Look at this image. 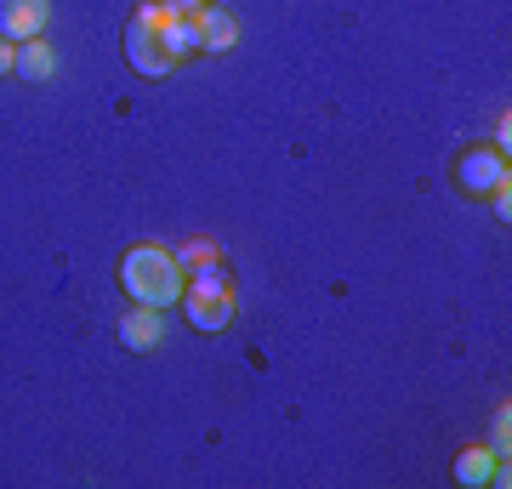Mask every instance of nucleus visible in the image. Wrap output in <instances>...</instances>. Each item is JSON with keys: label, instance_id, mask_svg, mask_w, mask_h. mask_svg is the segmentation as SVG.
<instances>
[{"label": "nucleus", "instance_id": "obj_1", "mask_svg": "<svg viewBox=\"0 0 512 489\" xmlns=\"http://www.w3.org/2000/svg\"><path fill=\"white\" fill-rule=\"evenodd\" d=\"M183 262L171 251H160V245H131L126 256H120V290H126L137 308H177L183 302Z\"/></svg>", "mask_w": 512, "mask_h": 489}, {"label": "nucleus", "instance_id": "obj_2", "mask_svg": "<svg viewBox=\"0 0 512 489\" xmlns=\"http://www.w3.org/2000/svg\"><path fill=\"white\" fill-rule=\"evenodd\" d=\"M183 313L194 330H228L234 325V279H228V268L222 262H205V268H194L183 279Z\"/></svg>", "mask_w": 512, "mask_h": 489}, {"label": "nucleus", "instance_id": "obj_3", "mask_svg": "<svg viewBox=\"0 0 512 489\" xmlns=\"http://www.w3.org/2000/svg\"><path fill=\"white\" fill-rule=\"evenodd\" d=\"M160 12H165L160 0H143V6L131 12V23H126V63L137 74H148V80L177 69V63H171V52L160 46Z\"/></svg>", "mask_w": 512, "mask_h": 489}, {"label": "nucleus", "instance_id": "obj_4", "mask_svg": "<svg viewBox=\"0 0 512 489\" xmlns=\"http://www.w3.org/2000/svg\"><path fill=\"white\" fill-rule=\"evenodd\" d=\"M512 171H507V154L501 148H467L456 160V188L461 194H478V200H490L495 188H507Z\"/></svg>", "mask_w": 512, "mask_h": 489}, {"label": "nucleus", "instance_id": "obj_5", "mask_svg": "<svg viewBox=\"0 0 512 489\" xmlns=\"http://www.w3.org/2000/svg\"><path fill=\"white\" fill-rule=\"evenodd\" d=\"M52 23V0H0V35L23 46V40H40Z\"/></svg>", "mask_w": 512, "mask_h": 489}, {"label": "nucleus", "instance_id": "obj_6", "mask_svg": "<svg viewBox=\"0 0 512 489\" xmlns=\"http://www.w3.org/2000/svg\"><path fill=\"white\" fill-rule=\"evenodd\" d=\"M194 18H200V57H222V52H234V46H239L234 12H222V6H200Z\"/></svg>", "mask_w": 512, "mask_h": 489}, {"label": "nucleus", "instance_id": "obj_7", "mask_svg": "<svg viewBox=\"0 0 512 489\" xmlns=\"http://www.w3.org/2000/svg\"><path fill=\"white\" fill-rule=\"evenodd\" d=\"M160 46L171 52V63L200 57V18L194 12H160Z\"/></svg>", "mask_w": 512, "mask_h": 489}, {"label": "nucleus", "instance_id": "obj_8", "mask_svg": "<svg viewBox=\"0 0 512 489\" xmlns=\"http://www.w3.org/2000/svg\"><path fill=\"white\" fill-rule=\"evenodd\" d=\"M160 330H165L160 308H137V302H131V313L120 319V347H131V353H148V347L160 342Z\"/></svg>", "mask_w": 512, "mask_h": 489}, {"label": "nucleus", "instance_id": "obj_9", "mask_svg": "<svg viewBox=\"0 0 512 489\" xmlns=\"http://www.w3.org/2000/svg\"><path fill=\"white\" fill-rule=\"evenodd\" d=\"M12 74H18V80H29V86H46V80H52V74H57V52L46 46V35H40V40H23Z\"/></svg>", "mask_w": 512, "mask_h": 489}, {"label": "nucleus", "instance_id": "obj_10", "mask_svg": "<svg viewBox=\"0 0 512 489\" xmlns=\"http://www.w3.org/2000/svg\"><path fill=\"white\" fill-rule=\"evenodd\" d=\"M490 478H495V450H484V444H478V450H461L456 455V484L484 489Z\"/></svg>", "mask_w": 512, "mask_h": 489}, {"label": "nucleus", "instance_id": "obj_11", "mask_svg": "<svg viewBox=\"0 0 512 489\" xmlns=\"http://www.w3.org/2000/svg\"><path fill=\"white\" fill-rule=\"evenodd\" d=\"M183 273H194V268H205V262H217V245H183Z\"/></svg>", "mask_w": 512, "mask_h": 489}, {"label": "nucleus", "instance_id": "obj_12", "mask_svg": "<svg viewBox=\"0 0 512 489\" xmlns=\"http://www.w3.org/2000/svg\"><path fill=\"white\" fill-rule=\"evenodd\" d=\"M12 63H18V46L0 35V74H12Z\"/></svg>", "mask_w": 512, "mask_h": 489}, {"label": "nucleus", "instance_id": "obj_13", "mask_svg": "<svg viewBox=\"0 0 512 489\" xmlns=\"http://www.w3.org/2000/svg\"><path fill=\"white\" fill-rule=\"evenodd\" d=\"M160 6H165V12H200L205 0H160Z\"/></svg>", "mask_w": 512, "mask_h": 489}]
</instances>
